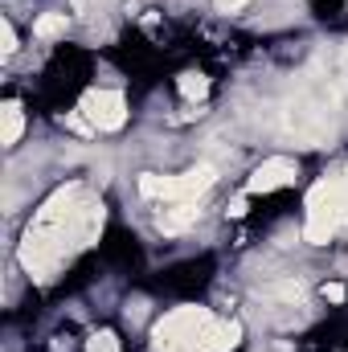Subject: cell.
Masks as SVG:
<instances>
[{
    "label": "cell",
    "mask_w": 348,
    "mask_h": 352,
    "mask_svg": "<svg viewBox=\"0 0 348 352\" xmlns=\"http://www.w3.org/2000/svg\"><path fill=\"white\" fill-rule=\"evenodd\" d=\"M4 131H0V140L12 148L17 140H21V131H25V111H21V102H4Z\"/></svg>",
    "instance_id": "ba28073f"
},
{
    "label": "cell",
    "mask_w": 348,
    "mask_h": 352,
    "mask_svg": "<svg viewBox=\"0 0 348 352\" xmlns=\"http://www.w3.org/2000/svg\"><path fill=\"white\" fill-rule=\"evenodd\" d=\"M238 340L242 324H221L205 307H176L152 332L156 352H230Z\"/></svg>",
    "instance_id": "7a4b0ae2"
},
{
    "label": "cell",
    "mask_w": 348,
    "mask_h": 352,
    "mask_svg": "<svg viewBox=\"0 0 348 352\" xmlns=\"http://www.w3.org/2000/svg\"><path fill=\"white\" fill-rule=\"evenodd\" d=\"M345 184H340V176L336 180H320L312 192H307V226H303V234H307V242L312 246H324L340 226H345Z\"/></svg>",
    "instance_id": "3957f363"
},
{
    "label": "cell",
    "mask_w": 348,
    "mask_h": 352,
    "mask_svg": "<svg viewBox=\"0 0 348 352\" xmlns=\"http://www.w3.org/2000/svg\"><path fill=\"white\" fill-rule=\"evenodd\" d=\"M340 184H345V205H348V173L340 176ZM345 226H348V213H345Z\"/></svg>",
    "instance_id": "9a60e30c"
},
{
    "label": "cell",
    "mask_w": 348,
    "mask_h": 352,
    "mask_svg": "<svg viewBox=\"0 0 348 352\" xmlns=\"http://www.w3.org/2000/svg\"><path fill=\"white\" fill-rule=\"evenodd\" d=\"M345 287H340V283H328V287H324V299H332V303H345Z\"/></svg>",
    "instance_id": "4fadbf2b"
},
{
    "label": "cell",
    "mask_w": 348,
    "mask_h": 352,
    "mask_svg": "<svg viewBox=\"0 0 348 352\" xmlns=\"http://www.w3.org/2000/svg\"><path fill=\"white\" fill-rule=\"evenodd\" d=\"M217 180L213 173V164H197V168H188V173L180 176H156V173H144L140 176V192L144 197H156V201H197L209 184Z\"/></svg>",
    "instance_id": "277c9868"
},
{
    "label": "cell",
    "mask_w": 348,
    "mask_h": 352,
    "mask_svg": "<svg viewBox=\"0 0 348 352\" xmlns=\"http://www.w3.org/2000/svg\"><path fill=\"white\" fill-rule=\"evenodd\" d=\"M0 41H4L0 45L4 54H17V29H12V21H0Z\"/></svg>",
    "instance_id": "7c38bea8"
},
{
    "label": "cell",
    "mask_w": 348,
    "mask_h": 352,
    "mask_svg": "<svg viewBox=\"0 0 348 352\" xmlns=\"http://www.w3.org/2000/svg\"><path fill=\"white\" fill-rule=\"evenodd\" d=\"M291 180H295V160H287V156H270L266 164H259V168H254L250 184H246V197L274 192V188H283V184H291Z\"/></svg>",
    "instance_id": "8992f818"
},
{
    "label": "cell",
    "mask_w": 348,
    "mask_h": 352,
    "mask_svg": "<svg viewBox=\"0 0 348 352\" xmlns=\"http://www.w3.org/2000/svg\"><path fill=\"white\" fill-rule=\"evenodd\" d=\"M78 115L87 119L94 131H119L127 123V102H123L119 90H90V94H83Z\"/></svg>",
    "instance_id": "5b68a950"
},
{
    "label": "cell",
    "mask_w": 348,
    "mask_h": 352,
    "mask_svg": "<svg viewBox=\"0 0 348 352\" xmlns=\"http://www.w3.org/2000/svg\"><path fill=\"white\" fill-rule=\"evenodd\" d=\"M197 213H201L197 201H173V205L156 217V226H160L164 234H180V230H188V226L197 221Z\"/></svg>",
    "instance_id": "52a82bcc"
},
{
    "label": "cell",
    "mask_w": 348,
    "mask_h": 352,
    "mask_svg": "<svg viewBox=\"0 0 348 352\" xmlns=\"http://www.w3.org/2000/svg\"><path fill=\"white\" fill-rule=\"evenodd\" d=\"M230 217H242L246 213V197H238V201H230V209H226Z\"/></svg>",
    "instance_id": "5bb4252c"
},
{
    "label": "cell",
    "mask_w": 348,
    "mask_h": 352,
    "mask_svg": "<svg viewBox=\"0 0 348 352\" xmlns=\"http://www.w3.org/2000/svg\"><path fill=\"white\" fill-rule=\"evenodd\" d=\"M98 234H102V205L87 197L78 184H66L29 221L25 242H21V266L45 283L70 254L87 250Z\"/></svg>",
    "instance_id": "6da1fadb"
},
{
    "label": "cell",
    "mask_w": 348,
    "mask_h": 352,
    "mask_svg": "<svg viewBox=\"0 0 348 352\" xmlns=\"http://www.w3.org/2000/svg\"><path fill=\"white\" fill-rule=\"evenodd\" d=\"M87 352H119V336H115V332H107V328H102V332H94V336H90Z\"/></svg>",
    "instance_id": "8fae6325"
},
{
    "label": "cell",
    "mask_w": 348,
    "mask_h": 352,
    "mask_svg": "<svg viewBox=\"0 0 348 352\" xmlns=\"http://www.w3.org/2000/svg\"><path fill=\"white\" fill-rule=\"evenodd\" d=\"M33 33H37L41 41L66 37V12H41V16H37V25H33Z\"/></svg>",
    "instance_id": "9c48e42d"
},
{
    "label": "cell",
    "mask_w": 348,
    "mask_h": 352,
    "mask_svg": "<svg viewBox=\"0 0 348 352\" xmlns=\"http://www.w3.org/2000/svg\"><path fill=\"white\" fill-rule=\"evenodd\" d=\"M205 90H209V78H205L201 70L180 74V94H184V98H205Z\"/></svg>",
    "instance_id": "30bf717a"
}]
</instances>
